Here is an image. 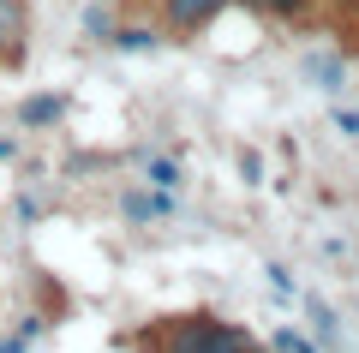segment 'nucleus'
<instances>
[{
    "label": "nucleus",
    "mask_w": 359,
    "mask_h": 353,
    "mask_svg": "<svg viewBox=\"0 0 359 353\" xmlns=\"http://www.w3.org/2000/svg\"><path fill=\"white\" fill-rule=\"evenodd\" d=\"M114 48H132V54H144V48H156V30H144V25H132V30H114Z\"/></svg>",
    "instance_id": "39448f33"
},
{
    "label": "nucleus",
    "mask_w": 359,
    "mask_h": 353,
    "mask_svg": "<svg viewBox=\"0 0 359 353\" xmlns=\"http://www.w3.org/2000/svg\"><path fill=\"white\" fill-rule=\"evenodd\" d=\"M257 6H264L269 18H294V13H306L311 0H257Z\"/></svg>",
    "instance_id": "0eeeda50"
},
{
    "label": "nucleus",
    "mask_w": 359,
    "mask_h": 353,
    "mask_svg": "<svg viewBox=\"0 0 359 353\" xmlns=\"http://www.w3.org/2000/svg\"><path fill=\"white\" fill-rule=\"evenodd\" d=\"M150 180H156L162 192H174V186H180V162H150Z\"/></svg>",
    "instance_id": "6e6552de"
},
{
    "label": "nucleus",
    "mask_w": 359,
    "mask_h": 353,
    "mask_svg": "<svg viewBox=\"0 0 359 353\" xmlns=\"http://www.w3.org/2000/svg\"><path fill=\"white\" fill-rule=\"evenodd\" d=\"M60 114H66L60 96H36V102H25V108H18V120H25V126H54Z\"/></svg>",
    "instance_id": "20e7f679"
},
{
    "label": "nucleus",
    "mask_w": 359,
    "mask_h": 353,
    "mask_svg": "<svg viewBox=\"0 0 359 353\" xmlns=\"http://www.w3.org/2000/svg\"><path fill=\"white\" fill-rule=\"evenodd\" d=\"M120 210H126V222H150V215H168L174 210V198H150V192H126V198H120Z\"/></svg>",
    "instance_id": "7ed1b4c3"
},
{
    "label": "nucleus",
    "mask_w": 359,
    "mask_h": 353,
    "mask_svg": "<svg viewBox=\"0 0 359 353\" xmlns=\"http://www.w3.org/2000/svg\"><path fill=\"white\" fill-rule=\"evenodd\" d=\"M311 324H318V335L335 347V317H330V305H318V300H311Z\"/></svg>",
    "instance_id": "1a4fd4ad"
},
{
    "label": "nucleus",
    "mask_w": 359,
    "mask_h": 353,
    "mask_svg": "<svg viewBox=\"0 0 359 353\" xmlns=\"http://www.w3.org/2000/svg\"><path fill=\"white\" fill-rule=\"evenodd\" d=\"M276 353H318L306 335H294V329H276Z\"/></svg>",
    "instance_id": "423d86ee"
},
{
    "label": "nucleus",
    "mask_w": 359,
    "mask_h": 353,
    "mask_svg": "<svg viewBox=\"0 0 359 353\" xmlns=\"http://www.w3.org/2000/svg\"><path fill=\"white\" fill-rule=\"evenodd\" d=\"M162 353H257L240 324L222 317H174L162 329Z\"/></svg>",
    "instance_id": "f257e3e1"
},
{
    "label": "nucleus",
    "mask_w": 359,
    "mask_h": 353,
    "mask_svg": "<svg viewBox=\"0 0 359 353\" xmlns=\"http://www.w3.org/2000/svg\"><path fill=\"white\" fill-rule=\"evenodd\" d=\"M13 18H18V13H13V0H0V30L13 25Z\"/></svg>",
    "instance_id": "ddd939ff"
},
{
    "label": "nucleus",
    "mask_w": 359,
    "mask_h": 353,
    "mask_svg": "<svg viewBox=\"0 0 359 353\" xmlns=\"http://www.w3.org/2000/svg\"><path fill=\"white\" fill-rule=\"evenodd\" d=\"M240 174H245V180H252V186H257V180H264V162H257V156L245 150V156H240Z\"/></svg>",
    "instance_id": "f8f14e48"
},
{
    "label": "nucleus",
    "mask_w": 359,
    "mask_h": 353,
    "mask_svg": "<svg viewBox=\"0 0 359 353\" xmlns=\"http://www.w3.org/2000/svg\"><path fill=\"white\" fill-rule=\"evenodd\" d=\"M222 6H228V0H162V18H168V30H198V25H210Z\"/></svg>",
    "instance_id": "f03ea898"
},
{
    "label": "nucleus",
    "mask_w": 359,
    "mask_h": 353,
    "mask_svg": "<svg viewBox=\"0 0 359 353\" xmlns=\"http://www.w3.org/2000/svg\"><path fill=\"white\" fill-rule=\"evenodd\" d=\"M269 281H276V293H294V276H287V264H269Z\"/></svg>",
    "instance_id": "9b49d317"
},
{
    "label": "nucleus",
    "mask_w": 359,
    "mask_h": 353,
    "mask_svg": "<svg viewBox=\"0 0 359 353\" xmlns=\"http://www.w3.org/2000/svg\"><path fill=\"white\" fill-rule=\"evenodd\" d=\"M335 126H341L347 138H359V114H353V108H335Z\"/></svg>",
    "instance_id": "9d476101"
}]
</instances>
